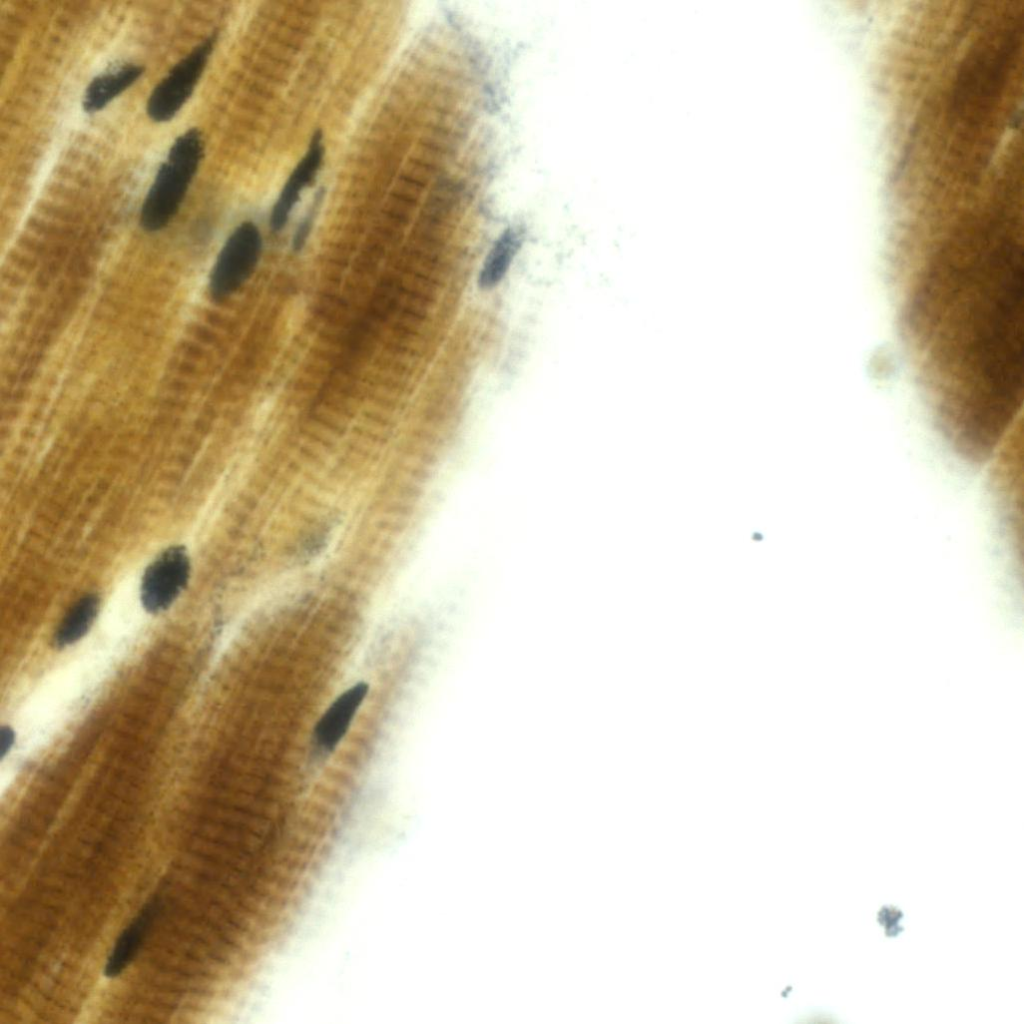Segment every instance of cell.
Segmentation results:
<instances>
[{
  "mask_svg": "<svg viewBox=\"0 0 1024 1024\" xmlns=\"http://www.w3.org/2000/svg\"><path fill=\"white\" fill-rule=\"evenodd\" d=\"M902 329L954 342L1001 334L1023 319L1022 237L967 233L894 273Z\"/></svg>",
  "mask_w": 1024,
  "mask_h": 1024,
  "instance_id": "1",
  "label": "cell"
},
{
  "mask_svg": "<svg viewBox=\"0 0 1024 1024\" xmlns=\"http://www.w3.org/2000/svg\"><path fill=\"white\" fill-rule=\"evenodd\" d=\"M203 150L202 135L195 128L175 140L142 205L140 224L143 229L157 231L172 220L198 169Z\"/></svg>",
  "mask_w": 1024,
  "mask_h": 1024,
  "instance_id": "2",
  "label": "cell"
},
{
  "mask_svg": "<svg viewBox=\"0 0 1024 1024\" xmlns=\"http://www.w3.org/2000/svg\"><path fill=\"white\" fill-rule=\"evenodd\" d=\"M261 247V234L252 222H244L232 232L210 275L209 290L214 300L226 299L244 284L258 263Z\"/></svg>",
  "mask_w": 1024,
  "mask_h": 1024,
  "instance_id": "3",
  "label": "cell"
},
{
  "mask_svg": "<svg viewBox=\"0 0 1024 1024\" xmlns=\"http://www.w3.org/2000/svg\"><path fill=\"white\" fill-rule=\"evenodd\" d=\"M215 40V36L203 40L156 85L147 102V113L153 121H168L181 109L203 73Z\"/></svg>",
  "mask_w": 1024,
  "mask_h": 1024,
  "instance_id": "4",
  "label": "cell"
},
{
  "mask_svg": "<svg viewBox=\"0 0 1024 1024\" xmlns=\"http://www.w3.org/2000/svg\"><path fill=\"white\" fill-rule=\"evenodd\" d=\"M190 577V559L183 546L163 551L146 569L141 601L150 613L166 610L179 596Z\"/></svg>",
  "mask_w": 1024,
  "mask_h": 1024,
  "instance_id": "5",
  "label": "cell"
},
{
  "mask_svg": "<svg viewBox=\"0 0 1024 1024\" xmlns=\"http://www.w3.org/2000/svg\"><path fill=\"white\" fill-rule=\"evenodd\" d=\"M323 157L324 144L322 134L316 132L304 156L285 182L273 206L270 223L275 232L285 227L302 192L314 182L321 168Z\"/></svg>",
  "mask_w": 1024,
  "mask_h": 1024,
  "instance_id": "6",
  "label": "cell"
},
{
  "mask_svg": "<svg viewBox=\"0 0 1024 1024\" xmlns=\"http://www.w3.org/2000/svg\"><path fill=\"white\" fill-rule=\"evenodd\" d=\"M367 693L368 685L358 683L334 700L314 730V740L320 749L332 751L338 745Z\"/></svg>",
  "mask_w": 1024,
  "mask_h": 1024,
  "instance_id": "7",
  "label": "cell"
},
{
  "mask_svg": "<svg viewBox=\"0 0 1024 1024\" xmlns=\"http://www.w3.org/2000/svg\"><path fill=\"white\" fill-rule=\"evenodd\" d=\"M157 904L155 900L146 903L121 932L104 967L106 977H117L133 961L155 919Z\"/></svg>",
  "mask_w": 1024,
  "mask_h": 1024,
  "instance_id": "8",
  "label": "cell"
},
{
  "mask_svg": "<svg viewBox=\"0 0 1024 1024\" xmlns=\"http://www.w3.org/2000/svg\"><path fill=\"white\" fill-rule=\"evenodd\" d=\"M142 73L140 65L126 63L98 75L86 88L82 102L84 110L89 113L101 110L130 87Z\"/></svg>",
  "mask_w": 1024,
  "mask_h": 1024,
  "instance_id": "9",
  "label": "cell"
},
{
  "mask_svg": "<svg viewBox=\"0 0 1024 1024\" xmlns=\"http://www.w3.org/2000/svg\"><path fill=\"white\" fill-rule=\"evenodd\" d=\"M100 607V598L90 593L79 598L67 611L54 635L58 647H66L82 638L91 627Z\"/></svg>",
  "mask_w": 1024,
  "mask_h": 1024,
  "instance_id": "10",
  "label": "cell"
},
{
  "mask_svg": "<svg viewBox=\"0 0 1024 1024\" xmlns=\"http://www.w3.org/2000/svg\"><path fill=\"white\" fill-rule=\"evenodd\" d=\"M521 244V235L514 229L503 232L491 247L479 274V285L490 289L505 276Z\"/></svg>",
  "mask_w": 1024,
  "mask_h": 1024,
  "instance_id": "11",
  "label": "cell"
},
{
  "mask_svg": "<svg viewBox=\"0 0 1024 1024\" xmlns=\"http://www.w3.org/2000/svg\"><path fill=\"white\" fill-rule=\"evenodd\" d=\"M14 742V733L9 727H3L1 731V756L4 757L11 749Z\"/></svg>",
  "mask_w": 1024,
  "mask_h": 1024,
  "instance_id": "12",
  "label": "cell"
}]
</instances>
